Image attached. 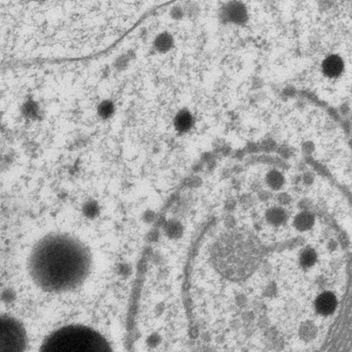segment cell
Returning <instances> with one entry per match:
<instances>
[{
	"label": "cell",
	"instance_id": "7c38bea8",
	"mask_svg": "<svg viewBox=\"0 0 352 352\" xmlns=\"http://www.w3.org/2000/svg\"><path fill=\"white\" fill-rule=\"evenodd\" d=\"M266 181L270 188L274 190H278L281 188L282 185L284 184V178L283 175L278 171H270L267 174Z\"/></svg>",
	"mask_w": 352,
	"mask_h": 352
},
{
	"label": "cell",
	"instance_id": "52a82bcc",
	"mask_svg": "<svg viewBox=\"0 0 352 352\" xmlns=\"http://www.w3.org/2000/svg\"><path fill=\"white\" fill-rule=\"evenodd\" d=\"M337 299L335 296L330 292L321 294L315 301V308L319 314L329 315L335 310Z\"/></svg>",
	"mask_w": 352,
	"mask_h": 352
},
{
	"label": "cell",
	"instance_id": "5bb4252c",
	"mask_svg": "<svg viewBox=\"0 0 352 352\" xmlns=\"http://www.w3.org/2000/svg\"><path fill=\"white\" fill-rule=\"evenodd\" d=\"M316 260V254L313 249H305L299 257L300 264L303 267H309L312 266Z\"/></svg>",
	"mask_w": 352,
	"mask_h": 352
},
{
	"label": "cell",
	"instance_id": "8fae6325",
	"mask_svg": "<svg viewBox=\"0 0 352 352\" xmlns=\"http://www.w3.org/2000/svg\"><path fill=\"white\" fill-rule=\"evenodd\" d=\"M173 38L167 32L160 34L154 41L155 48L159 52L165 53L171 49L173 45Z\"/></svg>",
	"mask_w": 352,
	"mask_h": 352
},
{
	"label": "cell",
	"instance_id": "3957f363",
	"mask_svg": "<svg viewBox=\"0 0 352 352\" xmlns=\"http://www.w3.org/2000/svg\"><path fill=\"white\" fill-rule=\"evenodd\" d=\"M39 352H112L106 339L90 327L65 326L51 333Z\"/></svg>",
	"mask_w": 352,
	"mask_h": 352
},
{
	"label": "cell",
	"instance_id": "8992f818",
	"mask_svg": "<svg viewBox=\"0 0 352 352\" xmlns=\"http://www.w3.org/2000/svg\"><path fill=\"white\" fill-rule=\"evenodd\" d=\"M247 10L242 3L233 1L229 3L223 10V16L229 21L238 24L245 23L248 18Z\"/></svg>",
	"mask_w": 352,
	"mask_h": 352
},
{
	"label": "cell",
	"instance_id": "ba28073f",
	"mask_svg": "<svg viewBox=\"0 0 352 352\" xmlns=\"http://www.w3.org/2000/svg\"><path fill=\"white\" fill-rule=\"evenodd\" d=\"M193 125H194V118L192 114L187 110H181L175 115L174 126L178 132H188L191 130Z\"/></svg>",
	"mask_w": 352,
	"mask_h": 352
},
{
	"label": "cell",
	"instance_id": "277c9868",
	"mask_svg": "<svg viewBox=\"0 0 352 352\" xmlns=\"http://www.w3.org/2000/svg\"><path fill=\"white\" fill-rule=\"evenodd\" d=\"M26 335L24 327L7 315L1 317V352H24Z\"/></svg>",
	"mask_w": 352,
	"mask_h": 352
},
{
	"label": "cell",
	"instance_id": "6da1fadb",
	"mask_svg": "<svg viewBox=\"0 0 352 352\" xmlns=\"http://www.w3.org/2000/svg\"><path fill=\"white\" fill-rule=\"evenodd\" d=\"M91 268L89 250L66 235H49L37 244L29 259L34 281L49 292H67L84 282Z\"/></svg>",
	"mask_w": 352,
	"mask_h": 352
},
{
	"label": "cell",
	"instance_id": "4fadbf2b",
	"mask_svg": "<svg viewBox=\"0 0 352 352\" xmlns=\"http://www.w3.org/2000/svg\"><path fill=\"white\" fill-rule=\"evenodd\" d=\"M316 327L313 323H304L299 329V334L304 340H311L316 334Z\"/></svg>",
	"mask_w": 352,
	"mask_h": 352
},
{
	"label": "cell",
	"instance_id": "2e32d148",
	"mask_svg": "<svg viewBox=\"0 0 352 352\" xmlns=\"http://www.w3.org/2000/svg\"><path fill=\"white\" fill-rule=\"evenodd\" d=\"M168 235L170 238H178L181 236L183 233V226L179 222H172L168 224L167 229Z\"/></svg>",
	"mask_w": 352,
	"mask_h": 352
},
{
	"label": "cell",
	"instance_id": "5b68a950",
	"mask_svg": "<svg viewBox=\"0 0 352 352\" xmlns=\"http://www.w3.org/2000/svg\"><path fill=\"white\" fill-rule=\"evenodd\" d=\"M322 72L327 77L337 78L340 77L344 70V62L341 57L333 54L329 56L321 64Z\"/></svg>",
	"mask_w": 352,
	"mask_h": 352
},
{
	"label": "cell",
	"instance_id": "9a60e30c",
	"mask_svg": "<svg viewBox=\"0 0 352 352\" xmlns=\"http://www.w3.org/2000/svg\"><path fill=\"white\" fill-rule=\"evenodd\" d=\"M113 105L110 101H104L98 108L99 116L103 118H108L113 112Z\"/></svg>",
	"mask_w": 352,
	"mask_h": 352
},
{
	"label": "cell",
	"instance_id": "30bf717a",
	"mask_svg": "<svg viewBox=\"0 0 352 352\" xmlns=\"http://www.w3.org/2000/svg\"><path fill=\"white\" fill-rule=\"evenodd\" d=\"M314 216L308 212L299 213L294 220V225L298 230L305 231L311 229L314 224Z\"/></svg>",
	"mask_w": 352,
	"mask_h": 352
},
{
	"label": "cell",
	"instance_id": "9c48e42d",
	"mask_svg": "<svg viewBox=\"0 0 352 352\" xmlns=\"http://www.w3.org/2000/svg\"><path fill=\"white\" fill-rule=\"evenodd\" d=\"M265 216L267 222L274 226L283 224L287 218V215L283 209L276 207L269 209Z\"/></svg>",
	"mask_w": 352,
	"mask_h": 352
},
{
	"label": "cell",
	"instance_id": "e0dca14e",
	"mask_svg": "<svg viewBox=\"0 0 352 352\" xmlns=\"http://www.w3.org/2000/svg\"><path fill=\"white\" fill-rule=\"evenodd\" d=\"M159 343V337H158V336L154 335L152 336V337H150V339H149V343H150L151 346H156V345L158 344V343Z\"/></svg>",
	"mask_w": 352,
	"mask_h": 352
},
{
	"label": "cell",
	"instance_id": "ac0fdd59",
	"mask_svg": "<svg viewBox=\"0 0 352 352\" xmlns=\"http://www.w3.org/2000/svg\"><path fill=\"white\" fill-rule=\"evenodd\" d=\"M190 334H191V335L193 337H197V334H198V332H197V329H191V332H190Z\"/></svg>",
	"mask_w": 352,
	"mask_h": 352
},
{
	"label": "cell",
	"instance_id": "7a4b0ae2",
	"mask_svg": "<svg viewBox=\"0 0 352 352\" xmlns=\"http://www.w3.org/2000/svg\"><path fill=\"white\" fill-rule=\"evenodd\" d=\"M263 248L259 238L248 229H229L215 241L210 259L223 277L232 281L249 278L259 265Z\"/></svg>",
	"mask_w": 352,
	"mask_h": 352
}]
</instances>
